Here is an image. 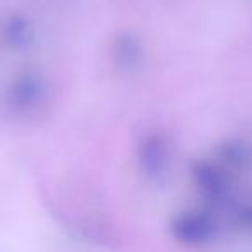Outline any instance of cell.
Here are the masks:
<instances>
[{
  "label": "cell",
  "mask_w": 252,
  "mask_h": 252,
  "mask_svg": "<svg viewBox=\"0 0 252 252\" xmlns=\"http://www.w3.org/2000/svg\"><path fill=\"white\" fill-rule=\"evenodd\" d=\"M173 237L185 245H204L214 237V224L204 214L185 213L171 223Z\"/></svg>",
  "instance_id": "1"
}]
</instances>
